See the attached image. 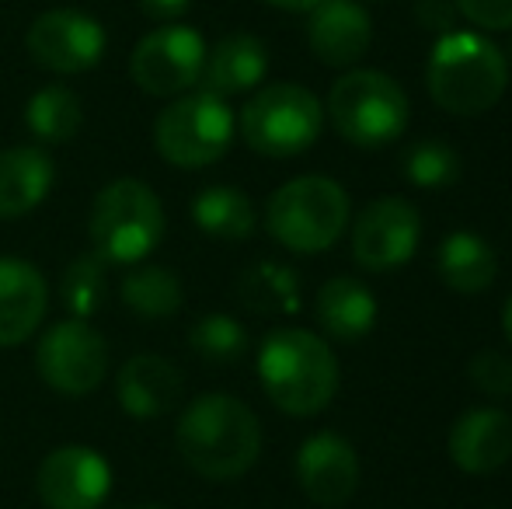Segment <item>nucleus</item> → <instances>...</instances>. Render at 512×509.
Instances as JSON below:
<instances>
[{
    "mask_svg": "<svg viewBox=\"0 0 512 509\" xmlns=\"http://www.w3.org/2000/svg\"><path fill=\"white\" fill-rule=\"evenodd\" d=\"M182 461L209 482H234L255 468L262 454V422L234 394H203L175 426Z\"/></svg>",
    "mask_w": 512,
    "mask_h": 509,
    "instance_id": "obj_1",
    "label": "nucleus"
},
{
    "mask_svg": "<svg viewBox=\"0 0 512 509\" xmlns=\"http://www.w3.org/2000/svg\"><path fill=\"white\" fill-rule=\"evenodd\" d=\"M425 84L450 116H485L509 88L506 53L478 32H443L429 53Z\"/></svg>",
    "mask_w": 512,
    "mask_h": 509,
    "instance_id": "obj_2",
    "label": "nucleus"
},
{
    "mask_svg": "<svg viewBox=\"0 0 512 509\" xmlns=\"http://www.w3.org/2000/svg\"><path fill=\"white\" fill-rule=\"evenodd\" d=\"M258 381L286 415H317L338 391V360L307 328H276L258 346Z\"/></svg>",
    "mask_w": 512,
    "mask_h": 509,
    "instance_id": "obj_3",
    "label": "nucleus"
},
{
    "mask_svg": "<svg viewBox=\"0 0 512 509\" xmlns=\"http://www.w3.org/2000/svg\"><path fill=\"white\" fill-rule=\"evenodd\" d=\"M265 227L290 252L317 255L335 245L349 227V196L335 178H293L272 192Z\"/></svg>",
    "mask_w": 512,
    "mask_h": 509,
    "instance_id": "obj_4",
    "label": "nucleus"
},
{
    "mask_svg": "<svg viewBox=\"0 0 512 509\" xmlns=\"http://www.w3.org/2000/svg\"><path fill=\"white\" fill-rule=\"evenodd\" d=\"M88 234L105 262L136 265L164 241V206L150 185L119 178L95 196Z\"/></svg>",
    "mask_w": 512,
    "mask_h": 509,
    "instance_id": "obj_5",
    "label": "nucleus"
},
{
    "mask_svg": "<svg viewBox=\"0 0 512 509\" xmlns=\"http://www.w3.org/2000/svg\"><path fill=\"white\" fill-rule=\"evenodd\" d=\"M328 116L345 143L363 150H377L401 140L408 129L411 105L394 77L380 70H349L331 84Z\"/></svg>",
    "mask_w": 512,
    "mask_h": 509,
    "instance_id": "obj_6",
    "label": "nucleus"
},
{
    "mask_svg": "<svg viewBox=\"0 0 512 509\" xmlns=\"http://www.w3.org/2000/svg\"><path fill=\"white\" fill-rule=\"evenodd\" d=\"M234 129L237 119L227 98H216L209 91H185L157 116L154 147L175 168H206L230 150Z\"/></svg>",
    "mask_w": 512,
    "mask_h": 509,
    "instance_id": "obj_7",
    "label": "nucleus"
},
{
    "mask_svg": "<svg viewBox=\"0 0 512 509\" xmlns=\"http://www.w3.org/2000/svg\"><path fill=\"white\" fill-rule=\"evenodd\" d=\"M324 126V109L304 84H269L255 91L241 112V136L255 154L297 157L314 147Z\"/></svg>",
    "mask_w": 512,
    "mask_h": 509,
    "instance_id": "obj_8",
    "label": "nucleus"
},
{
    "mask_svg": "<svg viewBox=\"0 0 512 509\" xmlns=\"http://www.w3.org/2000/svg\"><path fill=\"white\" fill-rule=\"evenodd\" d=\"M206 67V42L189 25H161L147 32L129 56V77L154 98H175L196 88Z\"/></svg>",
    "mask_w": 512,
    "mask_h": 509,
    "instance_id": "obj_9",
    "label": "nucleus"
},
{
    "mask_svg": "<svg viewBox=\"0 0 512 509\" xmlns=\"http://www.w3.org/2000/svg\"><path fill=\"white\" fill-rule=\"evenodd\" d=\"M39 377L67 398H84L108 374V346L95 325L81 318L56 321L35 346Z\"/></svg>",
    "mask_w": 512,
    "mask_h": 509,
    "instance_id": "obj_10",
    "label": "nucleus"
},
{
    "mask_svg": "<svg viewBox=\"0 0 512 509\" xmlns=\"http://www.w3.org/2000/svg\"><path fill=\"white\" fill-rule=\"evenodd\" d=\"M28 56L53 74H88L105 56V28L77 7H56L32 21L25 35Z\"/></svg>",
    "mask_w": 512,
    "mask_h": 509,
    "instance_id": "obj_11",
    "label": "nucleus"
},
{
    "mask_svg": "<svg viewBox=\"0 0 512 509\" xmlns=\"http://www.w3.org/2000/svg\"><path fill=\"white\" fill-rule=\"evenodd\" d=\"M422 238V217L401 196L373 199L352 227V255L363 269L387 272L405 265Z\"/></svg>",
    "mask_w": 512,
    "mask_h": 509,
    "instance_id": "obj_12",
    "label": "nucleus"
},
{
    "mask_svg": "<svg viewBox=\"0 0 512 509\" xmlns=\"http://www.w3.org/2000/svg\"><path fill=\"white\" fill-rule=\"evenodd\" d=\"M35 489L46 509H98L112 489V468L98 450L67 443L39 464Z\"/></svg>",
    "mask_w": 512,
    "mask_h": 509,
    "instance_id": "obj_13",
    "label": "nucleus"
},
{
    "mask_svg": "<svg viewBox=\"0 0 512 509\" xmlns=\"http://www.w3.org/2000/svg\"><path fill=\"white\" fill-rule=\"evenodd\" d=\"M297 482L310 503L335 509L359 489V457L338 433H314L297 454Z\"/></svg>",
    "mask_w": 512,
    "mask_h": 509,
    "instance_id": "obj_14",
    "label": "nucleus"
},
{
    "mask_svg": "<svg viewBox=\"0 0 512 509\" xmlns=\"http://www.w3.org/2000/svg\"><path fill=\"white\" fill-rule=\"evenodd\" d=\"M49 307L46 276L32 262L0 255V349L32 339Z\"/></svg>",
    "mask_w": 512,
    "mask_h": 509,
    "instance_id": "obj_15",
    "label": "nucleus"
},
{
    "mask_svg": "<svg viewBox=\"0 0 512 509\" xmlns=\"http://www.w3.org/2000/svg\"><path fill=\"white\" fill-rule=\"evenodd\" d=\"M310 49L328 67H352L373 42V21L356 0H321L310 11Z\"/></svg>",
    "mask_w": 512,
    "mask_h": 509,
    "instance_id": "obj_16",
    "label": "nucleus"
},
{
    "mask_svg": "<svg viewBox=\"0 0 512 509\" xmlns=\"http://www.w3.org/2000/svg\"><path fill=\"white\" fill-rule=\"evenodd\" d=\"M450 457L467 475H492L512 457V419L499 408H471L450 429Z\"/></svg>",
    "mask_w": 512,
    "mask_h": 509,
    "instance_id": "obj_17",
    "label": "nucleus"
},
{
    "mask_svg": "<svg viewBox=\"0 0 512 509\" xmlns=\"http://www.w3.org/2000/svg\"><path fill=\"white\" fill-rule=\"evenodd\" d=\"M115 391H119V405L133 419H161L182 398V374L164 356H133L119 370Z\"/></svg>",
    "mask_w": 512,
    "mask_h": 509,
    "instance_id": "obj_18",
    "label": "nucleus"
},
{
    "mask_svg": "<svg viewBox=\"0 0 512 509\" xmlns=\"http://www.w3.org/2000/svg\"><path fill=\"white\" fill-rule=\"evenodd\" d=\"M56 182V164L42 147L0 150V220H18L42 206Z\"/></svg>",
    "mask_w": 512,
    "mask_h": 509,
    "instance_id": "obj_19",
    "label": "nucleus"
},
{
    "mask_svg": "<svg viewBox=\"0 0 512 509\" xmlns=\"http://www.w3.org/2000/svg\"><path fill=\"white\" fill-rule=\"evenodd\" d=\"M265 70H269L265 42L248 32H234L216 42L213 53H206V67L199 81H203V91H209V95L234 98L258 88L265 81Z\"/></svg>",
    "mask_w": 512,
    "mask_h": 509,
    "instance_id": "obj_20",
    "label": "nucleus"
},
{
    "mask_svg": "<svg viewBox=\"0 0 512 509\" xmlns=\"http://www.w3.org/2000/svg\"><path fill=\"white\" fill-rule=\"evenodd\" d=\"M317 325L338 342H359L377 325V297L359 279L335 276L317 290Z\"/></svg>",
    "mask_w": 512,
    "mask_h": 509,
    "instance_id": "obj_21",
    "label": "nucleus"
},
{
    "mask_svg": "<svg viewBox=\"0 0 512 509\" xmlns=\"http://www.w3.org/2000/svg\"><path fill=\"white\" fill-rule=\"evenodd\" d=\"M499 262L485 238L471 231H457L439 248V276L457 293H481L492 286Z\"/></svg>",
    "mask_w": 512,
    "mask_h": 509,
    "instance_id": "obj_22",
    "label": "nucleus"
},
{
    "mask_svg": "<svg viewBox=\"0 0 512 509\" xmlns=\"http://www.w3.org/2000/svg\"><path fill=\"white\" fill-rule=\"evenodd\" d=\"M192 220L209 238L244 241L255 231V206L234 185H209L192 199Z\"/></svg>",
    "mask_w": 512,
    "mask_h": 509,
    "instance_id": "obj_23",
    "label": "nucleus"
},
{
    "mask_svg": "<svg viewBox=\"0 0 512 509\" xmlns=\"http://www.w3.org/2000/svg\"><path fill=\"white\" fill-rule=\"evenodd\" d=\"M25 126L39 143H70L84 126V105L63 84H46L28 98Z\"/></svg>",
    "mask_w": 512,
    "mask_h": 509,
    "instance_id": "obj_24",
    "label": "nucleus"
},
{
    "mask_svg": "<svg viewBox=\"0 0 512 509\" xmlns=\"http://www.w3.org/2000/svg\"><path fill=\"white\" fill-rule=\"evenodd\" d=\"M122 304L136 314V318L161 321L182 311L185 290L182 279L164 265H143V269L129 272L122 279Z\"/></svg>",
    "mask_w": 512,
    "mask_h": 509,
    "instance_id": "obj_25",
    "label": "nucleus"
},
{
    "mask_svg": "<svg viewBox=\"0 0 512 509\" xmlns=\"http://www.w3.org/2000/svg\"><path fill=\"white\" fill-rule=\"evenodd\" d=\"M105 297H108V262L91 248V252L77 255L67 265L60 283V300L70 311V318L88 321L105 307Z\"/></svg>",
    "mask_w": 512,
    "mask_h": 509,
    "instance_id": "obj_26",
    "label": "nucleus"
},
{
    "mask_svg": "<svg viewBox=\"0 0 512 509\" xmlns=\"http://www.w3.org/2000/svg\"><path fill=\"white\" fill-rule=\"evenodd\" d=\"M241 300L255 311H297L300 286L297 276L283 265L258 262L241 276Z\"/></svg>",
    "mask_w": 512,
    "mask_h": 509,
    "instance_id": "obj_27",
    "label": "nucleus"
},
{
    "mask_svg": "<svg viewBox=\"0 0 512 509\" xmlns=\"http://www.w3.org/2000/svg\"><path fill=\"white\" fill-rule=\"evenodd\" d=\"M189 346L206 363H237L248 353V332L230 314H206L192 325Z\"/></svg>",
    "mask_w": 512,
    "mask_h": 509,
    "instance_id": "obj_28",
    "label": "nucleus"
},
{
    "mask_svg": "<svg viewBox=\"0 0 512 509\" xmlns=\"http://www.w3.org/2000/svg\"><path fill=\"white\" fill-rule=\"evenodd\" d=\"M460 171V161L443 140H422L405 154V175L422 189H436V185H450Z\"/></svg>",
    "mask_w": 512,
    "mask_h": 509,
    "instance_id": "obj_29",
    "label": "nucleus"
},
{
    "mask_svg": "<svg viewBox=\"0 0 512 509\" xmlns=\"http://www.w3.org/2000/svg\"><path fill=\"white\" fill-rule=\"evenodd\" d=\"M471 381L485 394L506 398V394H512V360L499 349H485L471 360Z\"/></svg>",
    "mask_w": 512,
    "mask_h": 509,
    "instance_id": "obj_30",
    "label": "nucleus"
},
{
    "mask_svg": "<svg viewBox=\"0 0 512 509\" xmlns=\"http://www.w3.org/2000/svg\"><path fill=\"white\" fill-rule=\"evenodd\" d=\"M453 7L481 32H509L512 28V0H453Z\"/></svg>",
    "mask_w": 512,
    "mask_h": 509,
    "instance_id": "obj_31",
    "label": "nucleus"
},
{
    "mask_svg": "<svg viewBox=\"0 0 512 509\" xmlns=\"http://www.w3.org/2000/svg\"><path fill=\"white\" fill-rule=\"evenodd\" d=\"M136 4H140V11L147 14V18L175 21V18H182V14L189 11L192 0H136Z\"/></svg>",
    "mask_w": 512,
    "mask_h": 509,
    "instance_id": "obj_32",
    "label": "nucleus"
},
{
    "mask_svg": "<svg viewBox=\"0 0 512 509\" xmlns=\"http://www.w3.org/2000/svg\"><path fill=\"white\" fill-rule=\"evenodd\" d=\"M436 18L439 21V32H453V7H450V0H418V18Z\"/></svg>",
    "mask_w": 512,
    "mask_h": 509,
    "instance_id": "obj_33",
    "label": "nucleus"
},
{
    "mask_svg": "<svg viewBox=\"0 0 512 509\" xmlns=\"http://www.w3.org/2000/svg\"><path fill=\"white\" fill-rule=\"evenodd\" d=\"M272 7H279V11H293V14H310L321 0H269Z\"/></svg>",
    "mask_w": 512,
    "mask_h": 509,
    "instance_id": "obj_34",
    "label": "nucleus"
},
{
    "mask_svg": "<svg viewBox=\"0 0 512 509\" xmlns=\"http://www.w3.org/2000/svg\"><path fill=\"white\" fill-rule=\"evenodd\" d=\"M502 328H506V335L512 342V297L506 300V307H502Z\"/></svg>",
    "mask_w": 512,
    "mask_h": 509,
    "instance_id": "obj_35",
    "label": "nucleus"
},
{
    "mask_svg": "<svg viewBox=\"0 0 512 509\" xmlns=\"http://www.w3.org/2000/svg\"><path fill=\"white\" fill-rule=\"evenodd\" d=\"M140 509H164V506H157V503H150V506H140Z\"/></svg>",
    "mask_w": 512,
    "mask_h": 509,
    "instance_id": "obj_36",
    "label": "nucleus"
},
{
    "mask_svg": "<svg viewBox=\"0 0 512 509\" xmlns=\"http://www.w3.org/2000/svg\"><path fill=\"white\" fill-rule=\"evenodd\" d=\"M506 63H512V42H509V56H506Z\"/></svg>",
    "mask_w": 512,
    "mask_h": 509,
    "instance_id": "obj_37",
    "label": "nucleus"
}]
</instances>
